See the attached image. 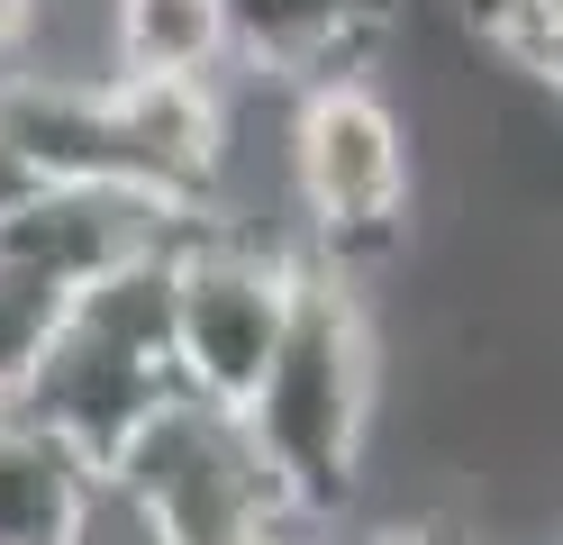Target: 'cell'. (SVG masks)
Here are the masks:
<instances>
[{
  "label": "cell",
  "instance_id": "cell-4",
  "mask_svg": "<svg viewBox=\"0 0 563 545\" xmlns=\"http://www.w3.org/2000/svg\"><path fill=\"white\" fill-rule=\"evenodd\" d=\"M309 254L291 237H255L228 218H191L164 254V318H173V363H183L191 400L245 410L264 363L291 337Z\"/></svg>",
  "mask_w": 563,
  "mask_h": 545
},
{
  "label": "cell",
  "instance_id": "cell-3",
  "mask_svg": "<svg viewBox=\"0 0 563 545\" xmlns=\"http://www.w3.org/2000/svg\"><path fill=\"white\" fill-rule=\"evenodd\" d=\"M282 192L300 209V254L328 273H373L400 254L409 200H418V145L400 100L373 73H328V83L291 91V128H282Z\"/></svg>",
  "mask_w": 563,
  "mask_h": 545
},
{
  "label": "cell",
  "instance_id": "cell-5",
  "mask_svg": "<svg viewBox=\"0 0 563 545\" xmlns=\"http://www.w3.org/2000/svg\"><path fill=\"white\" fill-rule=\"evenodd\" d=\"M110 482L164 527V545H273L300 536L273 464L255 455L236 410L219 400H173V410L119 455Z\"/></svg>",
  "mask_w": 563,
  "mask_h": 545
},
{
  "label": "cell",
  "instance_id": "cell-11",
  "mask_svg": "<svg viewBox=\"0 0 563 545\" xmlns=\"http://www.w3.org/2000/svg\"><path fill=\"white\" fill-rule=\"evenodd\" d=\"M74 545H164V527H155L119 482H100V500H91V519L74 527Z\"/></svg>",
  "mask_w": 563,
  "mask_h": 545
},
{
  "label": "cell",
  "instance_id": "cell-12",
  "mask_svg": "<svg viewBox=\"0 0 563 545\" xmlns=\"http://www.w3.org/2000/svg\"><path fill=\"white\" fill-rule=\"evenodd\" d=\"M37 19H46V0H0V73L37 46Z\"/></svg>",
  "mask_w": 563,
  "mask_h": 545
},
{
  "label": "cell",
  "instance_id": "cell-1",
  "mask_svg": "<svg viewBox=\"0 0 563 545\" xmlns=\"http://www.w3.org/2000/svg\"><path fill=\"white\" fill-rule=\"evenodd\" d=\"M373 410H382V337H373V301L355 273L309 264L291 337L264 363L255 400H245V436L273 464L282 500L300 527H328L355 509L364 464H373Z\"/></svg>",
  "mask_w": 563,
  "mask_h": 545
},
{
  "label": "cell",
  "instance_id": "cell-2",
  "mask_svg": "<svg viewBox=\"0 0 563 545\" xmlns=\"http://www.w3.org/2000/svg\"><path fill=\"white\" fill-rule=\"evenodd\" d=\"M164 254L119 273V282L74 291L64 318H55V337H46V355H37V373L19 391V410L46 436H64L100 482L119 472V455L173 410V400H191L183 363H173V318H164Z\"/></svg>",
  "mask_w": 563,
  "mask_h": 545
},
{
  "label": "cell",
  "instance_id": "cell-6",
  "mask_svg": "<svg viewBox=\"0 0 563 545\" xmlns=\"http://www.w3.org/2000/svg\"><path fill=\"white\" fill-rule=\"evenodd\" d=\"M183 228H191L183 209H164L146 192H119V182H46V192L0 228V246H10L19 264H37L55 291H91V282H119L136 264H155Z\"/></svg>",
  "mask_w": 563,
  "mask_h": 545
},
{
  "label": "cell",
  "instance_id": "cell-14",
  "mask_svg": "<svg viewBox=\"0 0 563 545\" xmlns=\"http://www.w3.org/2000/svg\"><path fill=\"white\" fill-rule=\"evenodd\" d=\"M273 545H300V536H273Z\"/></svg>",
  "mask_w": 563,
  "mask_h": 545
},
{
  "label": "cell",
  "instance_id": "cell-13",
  "mask_svg": "<svg viewBox=\"0 0 563 545\" xmlns=\"http://www.w3.org/2000/svg\"><path fill=\"white\" fill-rule=\"evenodd\" d=\"M355 545H473V536H454V527H373Z\"/></svg>",
  "mask_w": 563,
  "mask_h": 545
},
{
  "label": "cell",
  "instance_id": "cell-7",
  "mask_svg": "<svg viewBox=\"0 0 563 545\" xmlns=\"http://www.w3.org/2000/svg\"><path fill=\"white\" fill-rule=\"evenodd\" d=\"M400 0H228L236 83L309 91L328 73H373Z\"/></svg>",
  "mask_w": 563,
  "mask_h": 545
},
{
  "label": "cell",
  "instance_id": "cell-8",
  "mask_svg": "<svg viewBox=\"0 0 563 545\" xmlns=\"http://www.w3.org/2000/svg\"><path fill=\"white\" fill-rule=\"evenodd\" d=\"M119 83H236L228 0H100Z\"/></svg>",
  "mask_w": 563,
  "mask_h": 545
},
{
  "label": "cell",
  "instance_id": "cell-10",
  "mask_svg": "<svg viewBox=\"0 0 563 545\" xmlns=\"http://www.w3.org/2000/svg\"><path fill=\"white\" fill-rule=\"evenodd\" d=\"M64 301H74V291H55L37 264H19V254L0 246V410L27 391V373H37V355L55 337Z\"/></svg>",
  "mask_w": 563,
  "mask_h": 545
},
{
  "label": "cell",
  "instance_id": "cell-9",
  "mask_svg": "<svg viewBox=\"0 0 563 545\" xmlns=\"http://www.w3.org/2000/svg\"><path fill=\"white\" fill-rule=\"evenodd\" d=\"M91 500H100V472L10 400L0 410V545H74Z\"/></svg>",
  "mask_w": 563,
  "mask_h": 545
}]
</instances>
